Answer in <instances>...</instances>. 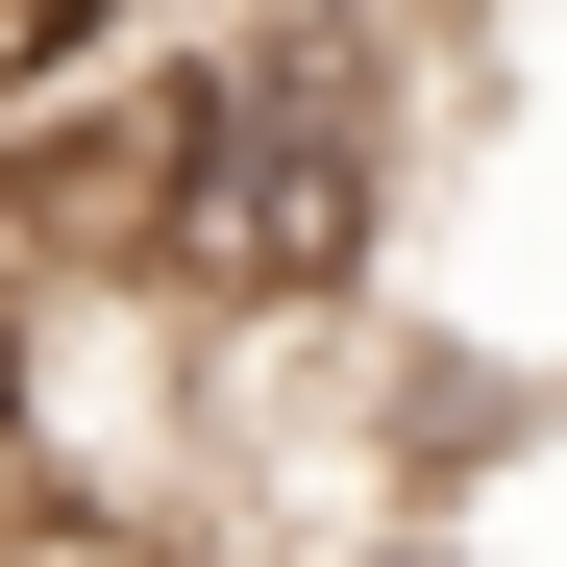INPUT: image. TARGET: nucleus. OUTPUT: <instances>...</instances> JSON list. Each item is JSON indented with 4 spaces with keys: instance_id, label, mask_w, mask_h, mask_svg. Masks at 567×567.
Returning a JSON list of instances; mask_svg holds the SVG:
<instances>
[{
    "instance_id": "f257e3e1",
    "label": "nucleus",
    "mask_w": 567,
    "mask_h": 567,
    "mask_svg": "<svg viewBox=\"0 0 567 567\" xmlns=\"http://www.w3.org/2000/svg\"><path fill=\"white\" fill-rule=\"evenodd\" d=\"M321 567H494V543H468V518H444V494H395V518H346V543H321Z\"/></svg>"
}]
</instances>
